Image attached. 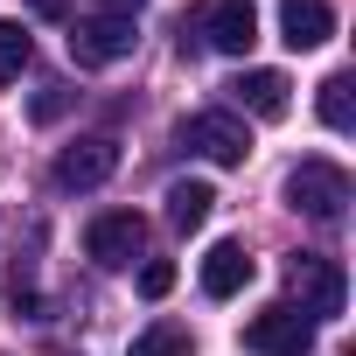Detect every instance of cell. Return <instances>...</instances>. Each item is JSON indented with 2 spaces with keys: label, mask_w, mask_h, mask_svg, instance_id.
<instances>
[{
  "label": "cell",
  "mask_w": 356,
  "mask_h": 356,
  "mask_svg": "<svg viewBox=\"0 0 356 356\" xmlns=\"http://www.w3.org/2000/svg\"><path fill=\"white\" fill-rule=\"evenodd\" d=\"M112 175H119V140H112V133H84V140H70V147L56 154V189H70V196L105 189Z\"/></svg>",
  "instance_id": "obj_3"
},
{
  "label": "cell",
  "mask_w": 356,
  "mask_h": 356,
  "mask_svg": "<svg viewBox=\"0 0 356 356\" xmlns=\"http://www.w3.org/2000/svg\"><path fill=\"white\" fill-rule=\"evenodd\" d=\"M210 210H217V189H210V182H175V189H168V224H175V231H203Z\"/></svg>",
  "instance_id": "obj_12"
},
{
  "label": "cell",
  "mask_w": 356,
  "mask_h": 356,
  "mask_svg": "<svg viewBox=\"0 0 356 356\" xmlns=\"http://www.w3.org/2000/svg\"><path fill=\"white\" fill-rule=\"evenodd\" d=\"M63 112H70V91H63V84H42V91H35V105H29V119H35V126H56Z\"/></svg>",
  "instance_id": "obj_16"
},
{
  "label": "cell",
  "mask_w": 356,
  "mask_h": 356,
  "mask_svg": "<svg viewBox=\"0 0 356 356\" xmlns=\"http://www.w3.org/2000/svg\"><path fill=\"white\" fill-rule=\"evenodd\" d=\"M133 42H140L133 15H91V22L70 29V56H77V70H112V63L133 56Z\"/></svg>",
  "instance_id": "obj_2"
},
{
  "label": "cell",
  "mask_w": 356,
  "mask_h": 356,
  "mask_svg": "<svg viewBox=\"0 0 356 356\" xmlns=\"http://www.w3.org/2000/svg\"><path fill=\"white\" fill-rule=\"evenodd\" d=\"M98 8H105V15H133V8H140V0H98Z\"/></svg>",
  "instance_id": "obj_18"
},
{
  "label": "cell",
  "mask_w": 356,
  "mask_h": 356,
  "mask_svg": "<svg viewBox=\"0 0 356 356\" xmlns=\"http://www.w3.org/2000/svg\"><path fill=\"white\" fill-rule=\"evenodd\" d=\"M321 126H328V133H349V126H356V112H349V70L321 77Z\"/></svg>",
  "instance_id": "obj_14"
},
{
  "label": "cell",
  "mask_w": 356,
  "mask_h": 356,
  "mask_svg": "<svg viewBox=\"0 0 356 356\" xmlns=\"http://www.w3.org/2000/svg\"><path fill=\"white\" fill-rule=\"evenodd\" d=\"M335 35V8L328 0H280V42L286 49H321Z\"/></svg>",
  "instance_id": "obj_9"
},
{
  "label": "cell",
  "mask_w": 356,
  "mask_h": 356,
  "mask_svg": "<svg viewBox=\"0 0 356 356\" xmlns=\"http://www.w3.org/2000/svg\"><path fill=\"white\" fill-rule=\"evenodd\" d=\"M168 286H175V266H168V259H147V266H140V293H147V300H161Z\"/></svg>",
  "instance_id": "obj_17"
},
{
  "label": "cell",
  "mask_w": 356,
  "mask_h": 356,
  "mask_svg": "<svg viewBox=\"0 0 356 356\" xmlns=\"http://www.w3.org/2000/svg\"><path fill=\"white\" fill-rule=\"evenodd\" d=\"M126 356H196V335L182 328V321H154V328H140L133 335V349Z\"/></svg>",
  "instance_id": "obj_13"
},
{
  "label": "cell",
  "mask_w": 356,
  "mask_h": 356,
  "mask_svg": "<svg viewBox=\"0 0 356 356\" xmlns=\"http://www.w3.org/2000/svg\"><path fill=\"white\" fill-rule=\"evenodd\" d=\"M342 203H349V175H342L335 161H300V168L286 175V210H300V217H314V224H335Z\"/></svg>",
  "instance_id": "obj_1"
},
{
  "label": "cell",
  "mask_w": 356,
  "mask_h": 356,
  "mask_svg": "<svg viewBox=\"0 0 356 356\" xmlns=\"http://www.w3.org/2000/svg\"><path fill=\"white\" fill-rule=\"evenodd\" d=\"M286 273H293V293H300V314H307V321H335V314H342L349 286H342V273H335L328 259L300 252V259H293Z\"/></svg>",
  "instance_id": "obj_7"
},
{
  "label": "cell",
  "mask_w": 356,
  "mask_h": 356,
  "mask_svg": "<svg viewBox=\"0 0 356 356\" xmlns=\"http://www.w3.org/2000/svg\"><path fill=\"white\" fill-rule=\"evenodd\" d=\"M245 286H252V252H245L238 238L210 245V252H203V293H210V300H231V293H245Z\"/></svg>",
  "instance_id": "obj_10"
},
{
  "label": "cell",
  "mask_w": 356,
  "mask_h": 356,
  "mask_svg": "<svg viewBox=\"0 0 356 356\" xmlns=\"http://www.w3.org/2000/svg\"><path fill=\"white\" fill-rule=\"evenodd\" d=\"M29 56H35L29 29H22V22H0V84H15V77L29 70Z\"/></svg>",
  "instance_id": "obj_15"
},
{
  "label": "cell",
  "mask_w": 356,
  "mask_h": 356,
  "mask_svg": "<svg viewBox=\"0 0 356 356\" xmlns=\"http://www.w3.org/2000/svg\"><path fill=\"white\" fill-rule=\"evenodd\" d=\"M84 252H91L105 273H126V266L147 252V217H133V210H105V217H91Z\"/></svg>",
  "instance_id": "obj_6"
},
{
  "label": "cell",
  "mask_w": 356,
  "mask_h": 356,
  "mask_svg": "<svg viewBox=\"0 0 356 356\" xmlns=\"http://www.w3.org/2000/svg\"><path fill=\"white\" fill-rule=\"evenodd\" d=\"M203 42L217 56H245L259 42V8H252V0H217V8L203 15Z\"/></svg>",
  "instance_id": "obj_8"
},
{
  "label": "cell",
  "mask_w": 356,
  "mask_h": 356,
  "mask_svg": "<svg viewBox=\"0 0 356 356\" xmlns=\"http://www.w3.org/2000/svg\"><path fill=\"white\" fill-rule=\"evenodd\" d=\"M231 91H238V105H245L252 119H286V105H293V84H286V70H245Z\"/></svg>",
  "instance_id": "obj_11"
},
{
  "label": "cell",
  "mask_w": 356,
  "mask_h": 356,
  "mask_svg": "<svg viewBox=\"0 0 356 356\" xmlns=\"http://www.w3.org/2000/svg\"><path fill=\"white\" fill-rule=\"evenodd\" d=\"M182 147H196V154L217 161V168H245L252 133H245L238 112H196V119H182Z\"/></svg>",
  "instance_id": "obj_5"
},
{
  "label": "cell",
  "mask_w": 356,
  "mask_h": 356,
  "mask_svg": "<svg viewBox=\"0 0 356 356\" xmlns=\"http://www.w3.org/2000/svg\"><path fill=\"white\" fill-rule=\"evenodd\" d=\"M307 342H314V321L293 300H273L245 321V349H259V356H307Z\"/></svg>",
  "instance_id": "obj_4"
}]
</instances>
